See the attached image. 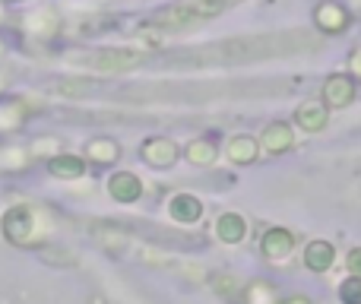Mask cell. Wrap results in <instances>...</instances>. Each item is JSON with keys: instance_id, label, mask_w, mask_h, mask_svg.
<instances>
[{"instance_id": "5bb4252c", "label": "cell", "mask_w": 361, "mask_h": 304, "mask_svg": "<svg viewBox=\"0 0 361 304\" xmlns=\"http://www.w3.org/2000/svg\"><path fill=\"white\" fill-rule=\"evenodd\" d=\"M228 155L231 162H241V165H250L257 159V143L250 137H235L228 146Z\"/></svg>"}, {"instance_id": "44dd1931", "label": "cell", "mask_w": 361, "mask_h": 304, "mask_svg": "<svg viewBox=\"0 0 361 304\" xmlns=\"http://www.w3.org/2000/svg\"><path fill=\"white\" fill-rule=\"evenodd\" d=\"M352 73L361 76V48L355 51V54H352Z\"/></svg>"}, {"instance_id": "30bf717a", "label": "cell", "mask_w": 361, "mask_h": 304, "mask_svg": "<svg viewBox=\"0 0 361 304\" xmlns=\"http://www.w3.org/2000/svg\"><path fill=\"white\" fill-rule=\"evenodd\" d=\"M216 231L225 244H238L244 235H247V225H244V219L238 216V212H225V216L216 222Z\"/></svg>"}, {"instance_id": "5b68a950", "label": "cell", "mask_w": 361, "mask_h": 304, "mask_svg": "<svg viewBox=\"0 0 361 304\" xmlns=\"http://www.w3.org/2000/svg\"><path fill=\"white\" fill-rule=\"evenodd\" d=\"M292 244H295V235L288 229H269L267 235H263L260 248L267 257H273V260H279V257L292 254Z\"/></svg>"}, {"instance_id": "2e32d148", "label": "cell", "mask_w": 361, "mask_h": 304, "mask_svg": "<svg viewBox=\"0 0 361 304\" xmlns=\"http://www.w3.org/2000/svg\"><path fill=\"white\" fill-rule=\"evenodd\" d=\"M212 152H216L212 140H197V143L187 146V159L197 162V165H209V162H212Z\"/></svg>"}, {"instance_id": "9a60e30c", "label": "cell", "mask_w": 361, "mask_h": 304, "mask_svg": "<svg viewBox=\"0 0 361 304\" xmlns=\"http://www.w3.org/2000/svg\"><path fill=\"white\" fill-rule=\"evenodd\" d=\"M225 4H228V0H190V4H184V6L193 19H206V16H216Z\"/></svg>"}, {"instance_id": "e0dca14e", "label": "cell", "mask_w": 361, "mask_h": 304, "mask_svg": "<svg viewBox=\"0 0 361 304\" xmlns=\"http://www.w3.org/2000/svg\"><path fill=\"white\" fill-rule=\"evenodd\" d=\"M190 13H187V6H171V10L159 13V23L162 25H171V29H178V25H187L190 23Z\"/></svg>"}, {"instance_id": "3957f363", "label": "cell", "mask_w": 361, "mask_h": 304, "mask_svg": "<svg viewBox=\"0 0 361 304\" xmlns=\"http://www.w3.org/2000/svg\"><path fill=\"white\" fill-rule=\"evenodd\" d=\"M108 190H111V197L118 200V203H133V200H140V193H143V184H140L137 174L121 171L108 181Z\"/></svg>"}, {"instance_id": "ffe728a7", "label": "cell", "mask_w": 361, "mask_h": 304, "mask_svg": "<svg viewBox=\"0 0 361 304\" xmlns=\"http://www.w3.org/2000/svg\"><path fill=\"white\" fill-rule=\"evenodd\" d=\"M349 269H352L355 276H361V248H355V250L349 254Z\"/></svg>"}, {"instance_id": "d6986e66", "label": "cell", "mask_w": 361, "mask_h": 304, "mask_svg": "<svg viewBox=\"0 0 361 304\" xmlns=\"http://www.w3.org/2000/svg\"><path fill=\"white\" fill-rule=\"evenodd\" d=\"M339 295H343V304H361V279H345Z\"/></svg>"}, {"instance_id": "277c9868", "label": "cell", "mask_w": 361, "mask_h": 304, "mask_svg": "<svg viewBox=\"0 0 361 304\" xmlns=\"http://www.w3.org/2000/svg\"><path fill=\"white\" fill-rule=\"evenodd\" d=\"M143 159L149 162V165H156V168H165V165H171V162L178 159V150H175L171 140L152 137V140H146L143 143Z\"/></svg>"}, {"instance_id": "52a82bcc", "label": "cell", "mask_w": 361, "mask_h": 304, "mask_svg": "<svg viewBox=\"0 0 361 304\" xmlns=\"http://www.w3.org/2000/svg\"><path fill=\"white\" fill-rule=\"evenodd\" d=\"M317 25L326 32H343L349 25V13L339 4H320L317 6Z\"/></svg>"}, {"instance_id": "9c48e42d", "label": "cell", "mask_w": 361, "mask_h": 304, "mask_svg": "<svg viewBox=\"0 0 361 304\" xmlns=\"http://www.w3.org/2000/svg\"><path fill=\"white\" fill-rule=\"evenodd\" d=\"M143 61L140 51H105V54L95 57V67L99 70H124V67H133V63Z\"/></svg>"}, {"instance_id": "7c38bea8", "label": "cell", "mask_w": 361, "mask_h": 304, "mask_svg": "<svg viewBox=\"0 0 361 304\" xmlns=\"http://www.w3.org/2000/svg\"><path fill=\"white\" fill-rule=\"evenodd\" d=\"M171 216L178 219V222H197L200 212H203V206H200L197 197H190V193H178L175 200H171Z\"/></svg>"}, {"instance_id": "6da1fadb", "label": "cell", "mask_w": 361, "mask_h": 304, "mask_svg": "<svg viewBox=\"0 0 361 304\" xmlns=\"http://www.w3.org/2000/svg\"><path fill=\"white\" fill-rule=\"evenodd\" d=\"M29 229H32V216L25 206H13V209H6L4 216V235L10 238L13 244H25V238H29Z\"/></svg>"}, {"instance_id": "ba28073f", "label": "cell", "mask_w": 361, "mask_h": 304, "mask_svg": "<svg viewBox=\"0 0 361 304\" xmlns=\"http://www.w3.org/2000/svg\"><path fill=\"white\" fill-rule=\"evenodd\" d=\"M295 121H298V127H305V130H324L326 127V105H320V102H305V105L298 108V114H295Z\"/></svg>"}, {"instance_id": "8fae6325", "label": "cell", "mask_w": 361, "mask_h": 304, "mask_svg": "<svg viewBox=\"0 0 361 304\" xmlns=\"http://www.w3.org/2000/svg\"><path fill=\"white\" fill-rule=\"evenodd\" d=\"M292 143L295 140H292V127L288 124H269L263 130V150L267 152H286Z\"/></svg>"}, {"instance_id": "ac0fdd59", "label": "cell", "mask_w": 361, "mask_h": 304, "mask_svg": "<svg viewBox=\"0 0 361 304\" xmlns=\"http://www.w3.org/2000/svg\"><path fill=\"white\" fill-rule=\"evenodd\" d=\"M89 152H92L99 162H108V159H114V155H118V146H114L111 140H95V143L89 146Z\"/></svg>"}, {"instance_id": "7a4b0ae2", "label": "cell", "mask_w": 361, "mask_h": 304, "mask_svg": "<svg viewBox=\"0 0 361 304\" xmlns=\"http://www.w3.org/2000/svg\"><path fill=\"white\" fill-rule=\"evenodd\" d=\"M355 99V83L352 76H330L324 86V102L333 108H345L349 102Z\"/></svg>"}, {"instance_id": "7402d4cb", "label": "cell", "mask_w": 361, "mask_h": 304, "mask_svg": "<svg viewBox=\"0 0 361 304\" xmlns=\"http://www.w3.org/2000/svg\"><path fill=\"white\" fill-rule=\"evenodd\" d=\"M288 304H307V301H301V298H295V301H288Z\"/></svg>"}, {"instance_id": "8992f818", "label": "cell", "mask_w": 361, "mask_h": 304, "mask_svg": "<svg viewBox=\"0 0 361 304\" xmlns=\"http://www.w3.org/2000/svg\"><path fill=\"white\" fill-rule=\"evenodd\" d=\"M333 260H336V254H333V244H326V241H311V244H307V254H305L307 269H314V273H324V269L333 267Z\"/></svg>"}, {"instance_id": "4fadbf2b", "label": "cell", "mask_w": 361, "mask_h": 304, "mask_svg": "<svg viewBox=\"0 0 361 304\" xmlns=\"http://www.w3.org/2000/svg\"><path fill=\"white\" fill-rule=\"evenodd\" d=\"M48 171L54 174V178H82V171H86V165H82V159H76V155H57V159L48 162Z\"/></svg>"}]
</instances>
